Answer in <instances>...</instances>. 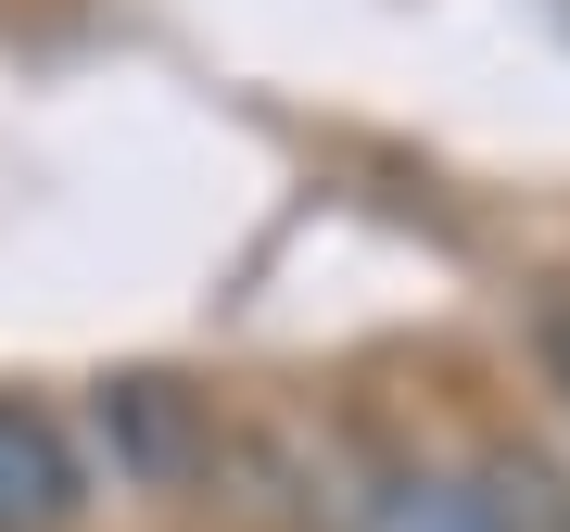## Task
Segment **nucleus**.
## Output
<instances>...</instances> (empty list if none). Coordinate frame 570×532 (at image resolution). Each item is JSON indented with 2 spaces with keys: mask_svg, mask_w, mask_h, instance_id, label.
I'll return each mask as SVG.
<instances>
[{
  "mask_svg": "<svg viewBox=\"0 0 570 532\" xmlns=\"http://www.w3.org/2000/svg\"><path fill=\"white\" fill-rule=\"evenodd\" d=\"M89 431H102L115 482L153 494V508H190V494L216 482V406H204L190 381H165V368L102 381V393H89Z\"/></svg>",
  "mask_w": 570,
  "mask_h": 532,
  "instance_id": "obj_1",
  "label": "nucleus"
},
{
  "mask_svg": "<svg viewBox=\"0 0 570 532\" xmlns=\"http://www.w3.org/2000/svg\"><path fill=\"white\" fill-rule=\"evenodd\" d=\"M89 520V444L39 393H0V532H77Z\"/></svg>",
  "mask_w": 570,
  "mask_h": 532,
  "instance_id": "obj_2",
  "label": "nucleus"
},
{
  "mask_svg": "<svg viewBox=\"0 0 570 532\" xmlns=\"http://www.w3.org/2000/svg\"><path fill=\"white\" fill-rule=\"evenodd\" d=\"M355 532H520V520L494 508L482 470H381L367 508H355Z\"/></svg>",
  "mask_w": 570,
  "mask_h": 532,
  "instance_id": "obj_3",
  "label": "nucleus"
},
{
  "mask_svg": "<svg viewBox=\"0 0 570 532\" xmlns=\"http://www.w3.org/2000/svg\"><path fill=\"white\" fill-rule=\"evenodd\" d=\"M546 368H558V393H570V305H546Z\"/></svg>",
  "mask_w": 570,
  "mask_h": 532,
  "instance_id": "obj_4",
  "label": "nucleus"
}]
</instances>
